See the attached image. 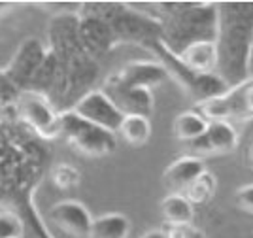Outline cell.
Returning <instances> with one entry per match:
<instances>
[{"label": "cell", "mask_w": 253, "mask_h": 238, "mask_svg": "<svg viewBox=\"0 0 253 238\" xmlns=\"http://www.w3.org/2000/svg\"><path fill=\"white\" fill-rule=\"evenodd\" d=\"M151 133H153L151 121L144 115H125L117 131V135H121V138L132 147H142L148 144Z\"/></svg>", "instance_id": "9a60e30c"}, {"label": "cell", "mask_w": 253, "mask_h": 238, "mask_svg": "<svg viewBox=\"0 0 253 238\" xmlns=\"http://www.w3.org/2000/svg\"><path fill=\"white\" fill-rule=\"evenodd\" d=\"M49 221L66 237L89 238L93 227V216L80 200H61L49 210Z\"/></svg>", "instance_id": "9c48e42d"}, {"label": "cell", "mask_w": 253, "mask_h": 238, "mask_svg": "<svg viewBox=\"0 0 253 238\" xmlns=\"http://www.w3.org/2000/svg\"><path fill=\"white\" fill-rule=\"evenodd\" d=\"M17 108L25 123L42 138L61 136V114L55 110L49 96L27 89L17 96Z\"/></svg>", "instance_id": "5b68a950"}, {"label": "cell", "mask_w": 253, "mask_h": 238, "mask_svg": "<svg viewBox=\"0 0 253 238\" xmlns=\"http://www.w3.org/2000/svg\"><path fill=\"white\" fill-rule=\"evenodd\" d=\"M144 238H169V235H165V233H159V231H153V233L146 235Z\"/></svg>", "instance_id": "484cf974"}, {"label": "cell", "mask_w": 253, "mask_h": 238, "mask_svg": "<svg viewBox=\"0 0 253 238\" xmlns=\"http://www.w3.org/2000/svg\"><path fill=\"white\" fill-rule=\"evenodd\" d=\"M206 170L204 161L195 155L179 157L178 161H174L172 165L165 170L163 174V186L169 189L170 193H179L183 195V191L193 184V180L201 176Z\"/></svg>", "instance_id": "7c38bea8"}, {"label": "cell", "mask_w": 253, "mask_h": 238, "mask_svg": "<svg viewBox=\"0 0 253 238\" xmlns=\"http://www.w3.org/2000/svg\"><path fill=\"white\" fill-rule=\"evenodd\" d=\"M100 91L112 100V104L123 115H144V117H149L153 114L155 100H153V95H151L149 89L126 87V85H121L110 76Z\"/></svg>", "instance_id": "ba28073f"}, {"label": "cell", "mask_w": 253, "mask_h": 238, "mask_svg": "<svg viewBox=\"0 0 253 238\" xmlns=\"http://www.w3.org/2000/svg\"><path fill=\"white\" fill-rule=\"evenodd\" d=\"M148 48L157 55L159 62L167 70L169 78L176 80L197 100V104L204 102V100H210V98H215V96H221V95L229 91L227 83L223 82L217 74H197L189 70L174 53H170L161 44V40L151 42Z\"/></svg>", "instance_id": "3957f363"}, {"label": "cell", "mask_w": 253, "mask_h": 238, "mask_svg": "<svg viewBox=\"0 0 253 238\" xmlns=\"http://www.w3.org/2000/svg\"><path fill=\"white\" fill-rule=\"evenodd\" d=\"M21 91H17L13 85L10 83V80L4 76V72H0V102L6 100H17Z\"/></svg>", "instance_id": "603a6c76"}, {"label": "cell", "mask_w": 253, "mask_h": 238, "mask_svg": "<svg viewBox=\"0 0 253 238\" xmlns=\"http://www.w3.org/2000/svg\"><path fill=\"white\" fill-rule=\"evenodd\" d=\"M206 129H208V121L197 110H185V112H181V114L176 115V119L172 123L174 136L178 140H181V142H187V144L204 135Z\"/></svg>", "instance_id": "2e32d148"}, {"label": "cell", "mask_w": 253, "mask_h": 238, "mask_svg": "<svg viewBox=\"0 0 253 238\" xmlns=\"http://www.w3.org/2000/svg\"><path fill=\"white\" fill-rule=\"evenodd\" d=\"M72 112L85 121L100 127L108 133H114V135H117L119 125L125 117L102 91H89L82 95L76 100Z\"/></svg>", "instance_id": "52a82bcc"}, {"label": "cell", "mask_w": 253, "mask_h": 238, "mask_svg": "<svg viewBox=\"0 0 253 238\" xmlns=\"http://www.w3.org/2000/svg\"><path fill=\"white\" fill-rule=\"evenodd\" d=\"M215 189H217V178L206 168L201 176L195 178L193 184L183 191V197L187 198L193 206H202L213 198Z\"/></svg>", "instance_id": "d6986e66"}, {"label": "cell", "mask_w": 253, "mask_h": 238, "mask_svg": "<svg viewBox=\"0 0 253 238\" xmlns=\"http://www.w3.org/2000/svg\"><path fill=\"white\" fill-rule=\"evenodd\" d=\"M130 233V221L123 214H106L93 219L89 238H126Z\"/></svg>", "instance_id": "ac0fdd59"}, {"label": "cell", "mask_w": 253, "mask_h": 238, "mask_svg": "<svg viewBox=\"0 0 253 238\" xmlns=\"http://www.w3.org/2000/svg\"><path fill=\"white\" fill-rule=\"evenodd\" d=\"M238 144V133L229 121H208V129L197 140L189 142L195 157L221 155L229 153Z\"/></svg>", "instance_id": "30bf717a"}, {"label": "cell", "mask_w": 253, "mask_h": 238, "mask_svg": "<svg viewBox=\"0 0 253 238\" xmlns=\"http://www.w3.org/2000/svg\"><path fill=\"white\" fill-rule=\"evenodd\" d=\"M248 78H253V38L250 46V57H248Z\"/></svg>", "instance_id": "cb8c5ba5"}, {"label": "cell", "mask_w": 253, "mask_h": 238, "mask_svg": "<svg viewBox=\"0 0 253 238\" xmlns=\"http://www.w3.org/2000/svg\"><path fill=\"white\" fill-rule=\"evenodd\" d=\"M116 82L126 87H134V89H153L161 85L163 82L170 80L167 70L163 68L161 62L153 61H136L123 66L117 74L112 76Z\"/></svg>", "instance_id": "8fae6325"}, {"label": "cell", "mask_w": 253, "mask_h": 238, "mask_svg": "<svg viewBox=\"0 0 253 238\" xmlns=\"http://www.w3.org/2000/svg\"><path fill=\"white\" fill-rule=\"evenodd\" d=\"M236 202L244 212L253 214V184L252 186H244L236 191Z\"/></svg>", "instance_id": "7402d4cb"}, {"label": "cell", "mask_w": 253, "mask_h": 238, "mask_svg": "<svg viewBox=\"0 0 253 238\" xmlns=\"http://www.w3.org/2000/svg\"><path fill=\"white\" fill-rule=\"evenodd\" d=\"M6 8H10V4H6V2H0V11H4Z\"/></svg>", "instance_id": "4316f807"}, {"label": "cell", "mask_w": 253, "mask_h": 238, "mask_svg": "<svg viewBox=\"0 0 253 238\" xmlns=\"http://www.w3.org/2000/svg\"><path fill=\"white\" fill-rule=\"evenodd\" d=\"M253 2H215V74L232 89L248 80Z\"/></svg>", "instance_id": "6da1fadb"}, {"label": "cell", "mask_w": 253, "mask_h": 238, "mask_svg": "<svg viewBox=\"0 0 253 238\" xmlns=\"http://www.w3.org/2000/svg\"><path fill=\"white\" fill-rule=\"evenodd\" d=\"M23 233V221L15 214L0 212V238H21Z\"/></svg>", "instance_id": "44dd1931"}, {"label": "cell", "mask_w": 253, "mask_h": 238, "mask_svg": "<svg viewBox=\"0 0 253 238\" xmlns=\"http://www.w3.org/2000/svg\"><path fill=\"white\" fill-rule=\"evenodd\" d=\"M159 8V40L178 55L193 42L215 38V4L211 2H163Z\"/></svg>", "instance_id": "7a4b0ae2"}, {"label": "cell", "mask_w": 253, "mask_h": 238, "mask_svg": "<svg viewBox=\"0 0 253 238\" xmlns=\"http://www.w3.org/2000/svg\"><path fill=\"white\" fill-rule=\"evenodd\" d=\"M246 163L253 166V142H250L248 147H246Z\"/></svg>", "instance_id": "d4e9b609"}, {"label": "cell", "mask_w": 253, "mask_h": 238, "mask_svg": "<svg viewBox=\"0 0 253 238\" xmlns=\"http://www.w3.org/2000/svg\"><path fill=\"white\" fill-rule=\"evenodd\" d=\"M161 214L172 229H185L195 218V206L179 193H169L161 202Z\"/></svg>", "instance_id": "5bb4252c"}, {"label": "cell", "mask_w": 253, "mask_h": 238, "mask_svg": "<svg viewBox=\"0 0 253 238\" xmlns=\"http://www.w3.org/2000/svg\"><path fill=\"white\" fill-rule=\"evenodd\" d=\"M47 59V49L38 38H29L19 46V49L11 57L8 68L4 70V76L17 91L31 89L34 78L38 76L40 68Z\"/></svg>", "instance_id": "8992f818"}, {"label": "cell", "mask_w": 253, "mask_h": 238, "mask_svg": "<svg viewBox=\"0 0 253 238\" xmlns=\"http://www.w3.org/2000/svg\"><path fill=\"white\" fill-rule=\"evenodd\" d=\"M225 96L231 108V117L253 119V78H248L240 85L229 89Z\"/></svg>", "instance_id": "e0dca14e"}, {"label": "cell", "mask_w": 253, "mask_h": 238, "mask_svg": "<svg viewBox=\"0 0 253 238\" xmlns=\"http://www.w3.org/2000/svg\"><path fill=\"white\" fill-rule=\"evenodd\" d=\"M61 136L66 138V142L78 153L91 159L108 157L110 153H114L117 145V138L114 133H108L104 129L85 121L72 110H66L61 114Z\"/></svg>", "instance_id": "277c9868"}, {"label": "cell", "mask_w": 253, "mask_h": 238, "mask_svg": "<svg viewBox=\"0 0 253 238\" xmlns=\"http://www.w3.org/2000/svg\"><path fill=\"white\" fill-rule=\"evenodd\" d=\"M80 170L68 163H59L53 168V184L61 191H70L80 186Z\"/></svg>", "instance_id": "ffe728a7"}, {"label": "cell", "mask_w": 253, "mask_h": 238, "mask_svg": "<svg viewBox=\"0 0 253 238\" xmlns=\"http://www.w3.org/2000/svg\"><path fill=\"white\" fill-rule=\"evenodd\" d=\"M189 70L197 74H215L217 53L213 40L193 42L176 55Z\"/></svg>", "instance_id": "4fadbf2b"}]
</instances>
